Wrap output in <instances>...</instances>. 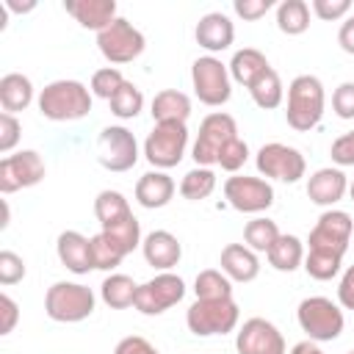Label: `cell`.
Listing matches in <instances>:
<instances>
[{"label": "cell", "mask_w": 354, "mask_h": 354, "mask_svg": "<svg viewBox=\"0 0 354 354\" xmlns=\"http://www.w3.org/2000/svg\"><path fill=\"white\" fill-rule=\"evenodd\" d=\"M91 111V88L80 80H53L39 94V113L50 122H77Z\"/></svg>", "instance_id": "cell-1"}, {"label": "cell", "mask_w": 354, "mask_h": 354, "mask_svg": "<svg viewBox=\"0 0 354 354\" xmlns=\"http://www.w3.org/2000/svg\"><path fill=\"white\" fill-rule=\"evenodd\" d=\"M324 105H326L324 83L315 75H299L290 80L285 119L293 130H299V133L313 130L324 116Z\"/></svg>", "instance_id": "cell-2"}, {"label": "cell", "mask_w": 354, "mask_h": 354, "mask_svg": "<svg viewBox=\"0 0 354 354\" xmlns=\"http://www.w3.org/2000/svg\"><path fill=\"white\" fill-rule=\"evenodd\" d=\"M296 321H299L301 332L307 335V340H313V343L337 340L343 326H346L343 310L332 299H326V296H307V299H301L299 310H296Z\"/></svg>", "instance_id": "cell-3"}, {"label": "cell", "mask_w": 354, "mask_h": 354, "mask_svg": "<svg viewBox=\"0 0 354 354\" xmlns=\"http://www.w3.org/2000/svg\"><path fill=\"white\" fill-rule=\"evenodd\" d=\"M94 290L80 282H53L44 293V313L58 324H77L94 313Z\"/></svg>", "instance_id": "cell-4"}, {"label": "cell", "mask_w": 354, "mask_h": 354, "mask_svg": "<svg viewBox=\"0 0 354 354\" xmlns=\"http://www.w3.org/2000/svg\"><path fill=\"white\" fill-rule=\"evenodd\" d=\"M238 318L241 310L235 299H196L185 313V324L196 337L227 335L238 326Z\"/></svg>", "instance_id": "cell-5"}, {"label": "cell", "mask_w": 354, "mask_h": 354, "mask_svg": "<svg viewBox=\"0 0 354 354\" xmlns=\"http://www.w3.org/2000/svg\"><path fill=\"white\" fill-rule=\"evenodd\" d=\"M188 147V127L185 122H160L152 127V133L144 141V158L158 171L171 169L183 160Z\"/></svg>", "instance_id": "cell-6"}, {"label": "cell", "mask_w": 354, "mask_h": 354, "mask_svg": "<svg viewBox=\"0 0 354 354\" xmlns=\"http://www.w3.org/2000/svg\"><path fill=\"white\" fill-rule=\"evenodd\" d=\"M191 83H194V94L199 97V102L210 108H218L232 97L230 69L216 55H202L191 64Z\"/></svg>", "instance_id": "cell-7"}, {"label": "cell", "mask_w": 354, "mask_h": 354, "mask_svg": "<svg viewBox=\"0 0 354 354\" xmlns=\"http://www.w3.org/2000/svg\"><path fill=\"white\" fill-rule=\"evenodd\" d=\"M238 136V124L230 113L224 111H213L202 119L199 124V133H196V141H194V149H191V158L196 160V166H216L218 163V152L221 147Z\"/></svg>", "instance_id": "cell-8"}, {"label": "cell", "mask_w": 354, "mask_h": 354, "mask_svg": "<svg viewBox=\"0 0 354 354\" xmlns=\"http://www.w3.org/2000/svg\"><path fill=\"white\" fill-rule=\"evenodd\" d=\"M97 47H100L105 61H111V64H130V61H136L144 53L147 39H144V33L133 22H127L124 17H116L105 30L97 33Z\"/></svg>", "instance_id": "cell-9"}, {"label": "cell", "mask_w": 354, "mask_h": 354, "mask_svg": "<svg viewBox=\"0 0 354 354\" xmlns=\"http://www.w3.org/2000/svg\"><path fill=\"white\" fill-rule=\"evenodd\" d=\"M97 160L108 171H130L138 163L136 136L122 124L102 127V133L97 136Z\"/></svg>", "instance_id": "cell-10"}, {"label": "cell", "mask_w": 354, "mask_h": 354, "mask_svg": "<svg viewBox=\"0 0 354 354\" xmlns=\"http://www.w3.org/2000/svg\"><path fill=\"white\" fill-rule=\"evenodd\" d=\"M254 163H257V171L263 177L279 180V183H299L307 171L304 155L296 147H288V144H279V141L263 144L257 149Z\"/></svg>", "instance_id": "cell-11"}, {"label": "cell", "mask_w": 354, "mask_h": 354, "mask_svg": "<svg viewBox=\"0 0 354 354\" xmlns=\"http://www.w3.org/2000/svg\"><path fill=\"white\" fill-rule=\"evenodd\" d=\"M351 232H354V221L346 210H324L315 221V227L310 230V249L313 252H329V254H337L343 257L346 249H348V241H351Z\"/></svg>", "instance_id": "cell-12"}, {"label": "cell", "mask_w": 354, "mask_h": 354, "mask_svg": "<svg viewBox=\"0 0 354 354\" xmlns=\"http://www.w3.org/2000/svg\"><path fill=\"white\" fill-rule=\"evenodd\" d=\"M183 296H185L183 277H177L171 271H160L158 277H152L144 285H138L136 310L144 313V315H160L169 307H174L177 301H183Z\"/></svg>", "instance_id": "cell-13"}, {"label": "cell", "mask_w": 354, "mask_h": 354, "mask_svg": "<svg viewBox=\"0 0 354 354\" xmlns=\"http://www.w3.org/2000/svg\"><path fill=\"white\" fill-rule=\"evenodd\" d=\"M44 160L36 149H22L0 160V194H14L19 188H33L44 180Z\"/></svg>", "instance_id": "cell-14"}, {"label": "cell", "mask_w": 354, "mask_h": 354, "mask_svg": "<svg viewBox=\"0 0 354 354\" xmlns=\"http://www.w3.org/2000/svg\"><path fill=\"white\" fill-rule=\"evenodd\" d=\"M224 199L241 213H263L274 205V188L263 177L235 174L224 180Z\"/></svg>", "instance_id": "cell-15"}, {"label": "cell", "mask_w": 354, "mask_h": 354, "mask_svg": "<svg viewBox=\"0 0 354 354\" xmlns=\"http://www.w3.org/2000/svg\"><path fill=\"white\" fill-rule=\"evenodd\" d=\"M238 354H288L282 332L266 318H249L235 335Z\"/></svg>", "instance_id": "cell-16"}, {"label": "cell", "mask_w": 354, "mask_h": 354, "mask_svg": "<svg viewBox=\"0 0 354 354\" xmlns=\"http://www.w3.org/2000/svg\"><path fill=\"white\" fill-rule=\"evenodd\" d=\"M55 252H58V260L66 271L72 274H88L94 268L91 263V238H86L83 232L77 230H64L55 241Z\"/></svg>", "instance_id": "cell-17"}, {"label": "cell", "mask_w": 354, "mask_h": 354, "mask_svg": "<svg viewBox=\"0 0 354 354\" xmlns=\"http://www.w3.org/2000/svg\"><path fill=\"white\" fill-rule=\"evenodd\" d=\"M141 252L144 260L158 268V271H171L180 257H183V243L177 241V235H171L169 230H152L149 235H144L141 241Z\"/></svg>", "instance_id": "cell-18"}, {"label": "cell", "mask_w": 354, "mask_h": 354, "mask_svg": "<svg viewBox=\"0 0 354 354\" xmlns=\"http://www.w3.org/2000/svg\"><path fill=\"white\" fill-rule=\"evenodd\" d=\"M194 39L199 47H205L207 53H221L232 44L235 39V25L230 22L227 14L221 11H210L205 17H199L196 28H194Z\"/></svg>", "instance_id": "cell-19"}, {"label": "cell", "mask_w": 354, "mask_h": 354, "mask_svg": "<svg viewBox=\"0 0 354 354\" xmlns=\"http://www.w3.org/2000/svg\"><path fill=\"white\" fill-rule=\"evenodd\" d=\"M348 191V180L340 169H332V166H324L318 169L315 174H310L307 180V196L313 205L318 207H332L343 199V194Z\"/></svg>", "instance_id": "cell-20"}, {"label": "cell", "mask_w": 354, "mask_h": 354, "mask_svg": "<svg viewBox=\"0 0 354 354\" xmlns=\"http://www.w3.org/2000/svg\"><path fill=\"white\" fill-rule=\"evenodd\" d=\"M218 266H221V271H224L232 282H252V279L260 274L257 252H252L246 243H227V246L221 249Z\"/></svg>", "instance_id": "cell-21"}, {"label": "cell", "mask_w": 354, "mask_h": 354, "mask_svg": "<svg viewBox=\"0 0 354 354\" xmlns=\"http://www.w3.org/2000/svg\"><path fill=\"white\" fill-rule=\"evenodd\" d=\"M174 180L166 174V171H147L138 177L136 183V202L147 210H158V207H166L174 196Z\"/></svg>", "instance_id": "cell-22"}, {"label": "cell", "mask_w": 354, "mask_h": 354, "mask_svg": "<svg viewBox=\"0 0 354 354\" xmlns=\"http://www.w3.org/2000/svg\"><path fill=\"white\" fill-rule=\"evenodd\" d=\"M66 14H72L88 30H105L116 19V0H66Z\"/></svg>", "instance_id": "cell-23"}, {"label": "cell", "mask_w": 354, "mask_h": 354, "mask_svg": "<svg viewBox=\"0 0 354 354\" xmlns=\"http://www.w3.org/2000/svg\"><path fill=\"white\" fill-rule=\"evenodd\" d=\"M33 102V83L22 72H8L0 77V105L3 113L25 111Z\"/></svg>", "instance_id": "cell-24"}, {"label": "cell", "mask_w": 354, "mask_h": 354, "mask_svg": "<svg viewBox=\"0 0 354 354\" xmlns=\"http://www.w3.org/2000/svg\"><path fill=\"white\" fill-rule=\"evenodd\" d=\"M271 64H268V58L260 53V50H254V47H243V50H235V55H232V61L227 64V69H230V77L235 80V83H241V86H252L266 69H268Z\"/></svg>", "instance_id": "cell-25"}, {"label": "cell", "mask_w": 354, "mask_h": 354, "mask_svg": "<svg viewBox=\"0 0 354 354\" xmlns=\"http://www.w3.org/2000/svg\"><path fill=\"white\" fill-rule=\"evenodd\" d=\"M191 116V100L188 94L177 88H163L152 97V119L155 124L160 122H188Z\"/></svg>", "instance_id": "cell-26"}, {"label": "cell", "mask_w": 354, "mask_h": 354, "mask_svg": "<svg viewBox=\"0 0 354 354\" xmlns=\"http://www.w3.org/2000/svg\"><path fill=\"white\" fill-rule=\"evenodd\" d=\"M136 293H138V285L127 274H108L100 285V296L111 310L136 307Z\"/></svg>", "instance_id": "cell-27"}, {"label": "cell", "mask_w": 354, "mask_h": 354, "mask_svg": "<svg viewBox=\"0 0 354 354\" xmlns=\"http://www.w3.org/2000/svg\"><path fill=\"white\" fill-rule=\"evenodd\" d=\"M268 263L277 268V271H296L299 266H304V243L296 238V235H279L277 243L266 252Z\"/></svg>", "instance_id": "cell-28"}, {"label": "cell", "mask_w": 354, "mask_h": 354, "mask_svg": "<svg viewBox=\"0 0 354 354\" xmlns=\"http://www.w3.org/2000/svg\"><path fill=\"white\" fill-rule=\"evenodd\" d=\"M249 94H252L254 105L263 108V111H274V108H279V105H282V97H285L279 72H277L274 66H268V69L249 86Z\"/></svg>", "instance_id": "cell-29"}, {"label": "cell", "mask_w": 354, "mask_h": 354, "mask_svg": "<svg viewBox=\"0 0 354 354\" xmlns=\"http://www.w3.org/2000/svg\"><path fill=\"white\" fill-rule=\"evenodd\" d=\"M277 28L288 36H299L310 28V6L304 0H282L277 6Z\"/></svg>", "instance_id": "cell-30"}, {"label": "cell", "mask_w": 354, "mask_h": 354, "mask_svg": "<svg viewBox=\"0 0 354 354\" xmlns=\"http://www.w3.org/2000/svg\"><path fill=\"white\" fill-rule=\"evenodd\" d=\"M130 213H133V210H130V202H127L124 194H119V191L105 188V191H100L97 199H94V216H97V221H100L102 230L111 227V224H116L119 218H124V216H130Z\"/></svg>", "instance_id": "cell-31"}, {"label": "cell", "mask_w": 354, "mask_h": 354, "mask_svg": "<svg viewBox=\"0 0 354 354\" xmlns=\"http://www.w3.org/2000/svg\"><path fill=\"white\" fill-rule=\"evenodd\" d=\"M196 299H232V279L218 268H205L194 279Z\"/></svg>", "instance_id": "cell-32"}, {"label": "cell", "mask_w": 354, "mask_h": 354, "mask_svg": "<svg viewBox=\"0 0 354 354\" xmlns=\"http://www.w3.org/2000/svg\"><path fill=\"white\" fill-rule=\"evenodd\" d=\"M213 191H216V174H213V169L196 166V169L185 171V177L180 180V196L188 199V202L207 199Z\"/></svg>", "instance_id": "cell-33"}, {"label": "cell", "mask_w": 354, "mask_h": 354, "mask_svg": "<svg viewBox=\"0 0 354 354\" xmlns=\"http://www.w3.org/2000/svg\"><path fill=\"white\" fill-rule=\"evenodd\" d=\"M279 235L282 232H279L277 221H271L266 216H257V218L246 221V227H243V241H246V246L252 252H268L277 243Z\"/></svg>", "instance_id": "cell-34"}, {"label": "cell", "mask_w": 354, "mask_h": 354, "mask_svg": "<svg viewBox=\"0 0 354 354\" xmlns=\"http://www.w3.org/2000/svg\"><path fill=\"white\" fill-rule=\"evenodd\" d=\"M124 257H127L124 249H122L108 232L100 230L97 235H91V263H94V268H100V271H113Z\"/></svg>", "instance_id": "cell-35"}, {"label": "cell", "mask_w": 354, "mask_h": 354, "mask_svg": "<svg viewBox=\"0 0 354 354\" xmlns=\"http://www.w3.org/2000/svg\"><path fill=\"white\" fill-rule=\"evenodd\" d=\"M108 105H111V113L113 116H119V119H136L141 113V108H144V94H141V88L136 83L124 80V86L108 100Z\"/></svg>", "instance_id": "cell-36"}, {"label": "cell", "mask_w": 354, "mask_h": 354, "mask_svg": "<svg viewBox=\"0 0 354 354\" xmlns=\"http://www.w3.org/2000/svg\"><path fill=\"white\" fill-rule=\"evenodd\" d=\"M340 266H343V257L337 254H329V252H307L304 254V271L318 279V282H326V279H335L340 274Z\"/></svg>", "instance_id": "cell-37"}, {"label": "cell", "mask_w": 354, "mask_h": 354, "mask_svg": "<svg viewBox=\"0 0 354 354\" xmlns=\"http://www.w3.org/2000/svg\"><path fill=\"white\" fill-rule=\"evenodd\" d=\"M102 232H108L122 249H124V254H130L136 246H141V224H138V218L130 213V216H124V218H119L116 224H111V227H105Z\"/></svg>", "instance_id": "cell-38"}, {"label": "cell", "mask_w": 354, "mask_h": 354, "mask_svg": "<svg viewBox=\"0 0 354 354\" xmlns=\"http://www.w3.org/2000/svg\"><path fill=\"white\" fill-rule=\"evenodd\" d=\"M124 86V75L116 69V66H102L91 75V94L94 97H102V100H111L119 88Z\"/></svg>", "instance_id": "cell-39"}, {"label": "cell", "mask_w": 354, "mask_h": 354, "mask_svg": "<svg viewBox=\"0 0 354 354\" xmlns=\"http://www.w3.org/2000/svg\"><path fill=\"white\" fill-rule=\"evenodd\" d=\"M246 160H249V147H246V141H243L241 136H235V138H230V141L221 147L216 166H221L224 171H232V174H235Z\"/></svg>", "instance_id": "cell-40"}, {"label": "cell", "mask_w": 354, "mask_h": 354, "mask_svg": "<svg viewBox=\"0 0 354 354\" xmlns=\"http://www.w3.org/2000/svg\"><path fill=\"white\" fill-rule=\"evenodd\" d=\"M25 279V260L11 249L0 252V285H17Z\"/></svg>", "instance_id": "cell-41"}, {"label": "cell", "mask_w": 354, "mask_h": 354, "mask_svg": "<svg viewBox=\"0 0 354 354\" xmlns=\"http://www.w3.org/2000/svg\"><path fill=\"white\" fill-rule=\"evenodd\" d=\"M332 111L340 119H354V80H346L332 94Z\"/></svg>", "instance_id": "cell-42"}, {"label": "cell", "mask_w": 354, "mask_h": 354, "mask_svg": "<svg viewBox=\"0 0 354 354\" xmlns=\"http://www.w3.org/2000/svg\"><path fill=\"white\" fill-rule=\"evenodd\" d=\"M19 133H22V124L14 113H0V152L8 155L17 141H19Z\"/></svg>", "instance_id": "cell-43"}, {"label": "cell", "mask_w": 354, "mask_h": 354, "mask_svg": "<svg viewBox=\"0 0 354 354\" xmlns=\"http://www.w3.org/2000/svg\"><path fill=\"white\" fill-rule=\"evenodd\" d=\"M329 155H332V160H335L337 166H354V130L337 136V138L332 141Z\"/></svg>", "instance_id": "cell-44"}, {"label": "cell", "mask_w": 354, "mask_h": 354, "mask_svg": "<svg viewBox=\"0 0 354 354\" xmlns=\"http://www.w3.org/2000/svg\"><path fill=\"white\" fill-rule=\"evenodd\" d=\"M271 8H274V0H235V3H232V11H235L241 19H249V22L266 17Z\"/></svg>", "instance_id": "cell-45"}, {"label": "cell", "mask_w": 354, "mask_h": 354, "mask_svg": "<svg viewBox=\"0 0 354 354\" xmlns=\"http://www.w3.org/2000/svg\"><path fill=\"white\" fill-rule=\"evenodd\" d=\"M313 11L318 19L324 22H332V19H340L351 11V3L348 0H313Z\"/></svg>", "instance_id": "cell-46"}, {"label": "cell", "mask_w": 354, "mask_h": 354, "mask_svg": "<svg viewBox=\"0 0 354 354\" xmlns=\"http://www.w3.org/2000/svg\"><path fill=\"white\" fill-rule=\"evenodd\" d=\"M113 354H160V351H158L147 337H141V335H127V337H122V340L116 343Z\"/></svg>", "instance_id": "cell-47"}, {"label": "cell", "mask_w": 354, "mask_h": 354, "mask_svg": "<svg viewBox=\"0 0 354 354\" xmlns=\"http://www.w3.org/2000/svg\"><path fill=\"white\" fill-rule=\"evenodd\" d=\"M17 321H19V307H17V301H14L8 293H3V296H0V335L14 332Z\"/></svg>", "instance_id": "cell-48"}, {"label": "cell", "mask_w": 354, "mask_h": 354, "mask_svg": "<svg viewBox=\"0 0 354 354\" xmlns=\"http://www.w3.org/2000/svg\"><path fill=\"white\" fill-rule=\"evenodd\" d=\"M337 301L343 310H354V266H348L337 285Z\"/></svg>", "instance_id": "cell-49"}, {"label": "cell", "mask_w": 354, "mask_h": 354, "mask_svg": "<svg viewBox=\"0 0 354 354\" xmlns=\"http://www.w3.org/2000/svg\"><path fill=\"white\" fill-rule=\"evenodd\" d=\"M337 44H340L343 53L354 55V14L340 25V30H337Z\"/></svg>", "instance_id": "cell-50"}, {"label": "cell", "mask_w": 354, "mask_h": 354, "mask_svg": "<svg viewBox=\"0 0 354 354\" xmlns=\"http://www.w3.org/2000/svg\"><path fill=\"white\" fill-rule=\"evenodd\" d=\"M3 6H6L8 11H14V14H28V11H33V8H36V0H28V3H17V0H3Z\"/></svg>", "instance_id": "cell-51"}, {"label": "cell", "mask_w": 354, "mask_h": 354, "mask_svg": "<svg viewBox=\"0 0 354 354\" xmlns=\"http://www.w3.org/2000/svg\"><path fill=\"white\" fill-rule=\"evenodd\" d=\"M288 354H324V351L318 348V343H313V340H301V343H296Z\"/></svg>", "instance_id": "cell-52"}, {"label": "cell", "mask_w": 354, "mask_h": 354, "mask_svg": "<svg viewBox=\"0 0 354 354\" xmlns=\"http://www.w3.org/2000/svg\"><path fill=\"white\" fill-rule=\"evenodd\" d=\"M348 194H351V202H354V180H351V185H348Z\"/></svg>", "instance_id": "cell-53"}, {"label": "cell", "mask_w": 354, "mask_h": 354, "mask_svg": "<svg viewBox=\"0 0 354 354\" xmlns=\"http://www.w3.org/2000/svg\"><path fill=\"white\" fill-rule=\"evenodd\" d=\"M348 354H354V351H348Z\"/></svg>", "instance_id": "cell-54"}]
</instances>
